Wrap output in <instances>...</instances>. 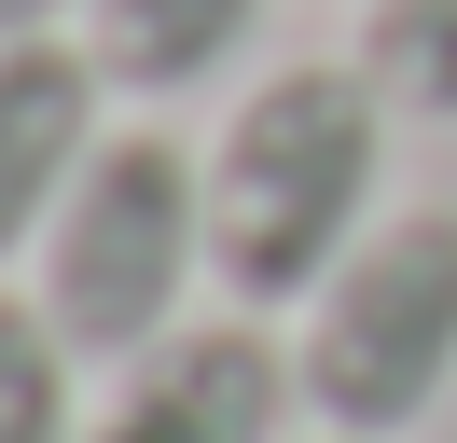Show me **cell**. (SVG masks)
Listing matches in <instances>:
<instances>
[{"mask_svg": "<svg viewBox=\"0 0 457 443\" xmlns=\"http://www.w3.org/2000/svg\"><path fill=\"white\" fill-rule=\"evenodd\" d=\"M388 153H402V111L361 55L250 70L236 111L195 138V166H208V291L250 305V319H291L388 222Z\"/></svg>", "mask_w": 457, "mask_h": 443, "instance_id": "cell-1", "label": "cell"}, {"mask_svg": "<svg viewBox=\"0 0 457 443\" xmlns=\"http://www.w3.org/2000/svg\"><path fill=\"white\" fill-rule=\"evenodd\" d=\"M29 291L97 374L167 347L208 291V166H195V138L180 125H112L84 153V180L56 194V222H42Z\"/></svg>", "mask_w": 457, "mask_h": 443, "instance_id": "cell-2", "label": "cell"}, {"mask_svg": "<svg viewBox=\"0 0 457 443\" xmlns=\"http://www.w3.org/2000/svg\"><path fill=\"white\" fill-rule=\"evenodd\" d=\"M305 430L416 443L457 402V208H388L305 305H291Z\"/></svg>", "mask_w": 457, "mask_h": 443, "instance_id": "cell-3", "label": "cell"}, {"mask_svg": "<svg viewBox=\"0 0 457 443\" xmlns=\"http://www.w3.org/2000/svg\"><path fill=\"white\" fill-rule=\"evenodd\" d=\"M305 430V374H291V319H180L167 347L112 360L84 402V443H291Z\"/></svg>", "mask_w": 457, "mask_h": 443, "instance_id": "cell-4", "label": "cell"}, {"mask_svg": "<svg viewBox=\"0 0 457 443\" xmlns=\"http://www.w3.org/2000/svg\"><path fill=\"white\" fill-rule=\"evenodd\" d=\"M112 138V70L84 28H14L0 42V277L42 249L56 194L84 180V153Z\"/></svg>", "mask_w": 457, "mask_h": 443, "instance_id": "cell-5", "label": "cell"}, {"mask_svg": "<svg viewBox=\"0 0 457 443\" xmlns=\"http://www.w3.org/2000/svg\"><path fill=\"white\" fill-rule=\"evenodd\" d=\"M263 14H278V0H84L70 28L97 42L112 97H139V111H180V97H208V83H236V70H250Z\"/></svg>", "mask_w": 457, "mask_h": 443, "instance_id": "cell-6", "label": "cell"}, {"mask_svg": "<svg viewBox=\"0 0 457 443\" xmlns=\"http://www.w3.org/2000/svg\"><path fill=\"white\" fill-rule=\"evenodd\" d=\"M97 360L42 319V291L0 277V443H84V402H97Z\"/></svg>", "mask_w": 457, "mask_h": 443, "instance_id": "cell-7", "label": "cell"}, {"mask_svg": "<svg viewBox=\"0 0 457 443\" xmlns=\"http://www.w3.org/2000/svg\"><path fill=\"white\" fill-rule=\"evenodd\" d=\"M361 55L402 125H457V0H361Z\"/></svg>", "mask_w": 457, "mask_h": 443, "instance_id": "cell-8", "label": "cell"}, {"mask_svg": "<svg viewBox=\"0 0 457 443\" xmlns=\"http://www.w3.org/2000/svg\"><path fill=\"white\" fill-rule=\"evenodd\" d=\"M84 14V0H0V42H14V28H70Z\"/></svg>", "mask_w": 457, "mask_h": 443, "instance_id": "cell-9", "label": "cell"}, {"mask_svg": "<svg viewBox=\"0 0 457 443\" xmlns=\"http://www.w3.org/2000/svg\"><path fill=\"white\" fill-rule=\"evenodd\" d=\"M291 443H346V430H291Z\"/></svg>", "mask_w": 457, "mask_h": 443, "instance_id": "cell-10", "label": "cell"}]
</instances>
